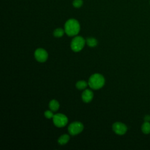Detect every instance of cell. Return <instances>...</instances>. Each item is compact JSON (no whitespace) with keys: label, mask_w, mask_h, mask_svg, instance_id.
<instances>
[{"label":"cell","mask_w":150,"mask_h":150,"mask_svg":"<svg viewBox=\"0 0 150 150\" xmlns=\"http://www.w3.org/2000/svg\"><path fill=\"white\" fill-rule=\"evenodd\" d=\"M53 121L54 124L57 127H64L67 122V117L63 114H56L54 115L53 117Z\"/></svg>","instance_id":"cell-4"},{"label":"cell","mask_w":150,"mask_h":150,"mask_svg":"<svg viewBox=\"0 0 150 150\" xmlns=\"http://www.w3.org/2000/svg\"><path fill=\"white\" fill-rule=\"evenodd\" d=\"M65 30H64L62 28H57L53 32V35L56 38H60L62 37L64 33Z\"/></svg>","instance_id":"cell-13"},{"label":"cell","mask_w":150,"mask_h":150,"mask_svg":"<svg viewBox=\"0 0 150 150\" xmlns=\"http://www.w3.org/2000/svg\"><path fill=\"white\" fill-rule=\"evenodd\" d=\"M86 42L87 43L88 46H89L90 47H91L96 46L98 43L97 40L94 38H87L86 39Z\"/></svg>","instance_id":"cell-12"},{"label":"cell","mask_w":150,"mask_h":150,"mask_svg":"<svg viewBox=\"0 0 150 150\" xmlns=\"http://www.w3.org/2000/svg\"><path fill=\"white\" fill-rule=\"evenodd\" d=\"M86 40L81 36H76L71 42V48L74 52H79L84 47Z\"/></svg>","instance_id":"cell-3"},{"label":"cell","mask_w":150,"mask_h":150,"mask_svg":"<svg viewBox=\"0 0 150 150\" xmlns=\"http://www.w3.org/2000/svg\"><path fill=\"white\" fill-rule=\"evenodd\" d=\"M69 139H70V137L68 135L64 134L59 137L57 142L60 145H64V144H66L69 141Z\"/></svg>","instance_id":"cell-11"},{"label":"cell","mask_w":150,"mask_h":150,"mask_svg":"<svg viewBox=\"0 0 150 150\" xmlns=\"http://www.w3.org/2000/svg\"><path fill=\"white\" fill-rule=\"evenodd\" d=\"M45 116L47 118H53L54 115L53 114V112H52V111H50V110H47V111H46L45 112Z\"/></svg>","instance_id":"cell-16"},{"label":"cell","mask_w":150,"mask_h":150,"mask_svg":"<svg viewBox=\"0 0 150 150\" xmlns=\"http://www.w3.org/2000/svg\"><path fill=\"white\" fill-rule=\"evenodd\" d=\"M82 100L85 103H89L91 101L93 97V93L89 89L85 90L82 93Z\"/></svg>","instance_id":"cell-8"},{"label":"cell","mask_w":150,"mask_h":150,"mask_svg":"<svg viewBox=\"0 0 150 150\" xmlns=\"http://www.w3.org/2000/svg\"><path fill=\"white\" fill-rule=\"evenodd\" d=\"M141 129L143 133L148 134L150 133V122L149 121H145L142 125Z\"/></svg>","instance_id":"cell-10"},{"label":"cell","mask_w":150,"mask_h":150,"mask_svg":"<svg viewBox=\"0 0 150 150\" xmlns=\"http://www.w3.org/2000/svg\"><path fill=\"white\" fill-rule=\"evenodd\" d=\"M144 120L145 121H150V116L149 115H146L144 118Z\"/></svg>","instance_id":"cell-17"},{"label":"cell","mask_w":150,"mask_h":150,"mask_svg":"<svg viewBox=\"0 0 150 150\" xmlns=\"http://www.w3.org/2000/svg\"><path fill=\"white\" fill-rule=\"evenodd\" d=\"M80 24L74 19H70L66 21L64 25V30L66 33L70 36L76 35L80 31Z\"/></svg>","instance_id":"cell-1"},{"label":"cell","mask_w":150,"mask_h":150,"mask_svg":"<svg viewBox=\"0 0 150 150\" xmlns=\"http://www.w3.org/2000/svg\"><path fill=\"white\" fill-rule=\"evenodd\" d=\"M113 131L118 135H123L125 134L127 131V126L120 122H116L112 125Z\"/></svg>","instance_id":"cell-7"},{"label":"cell","mask_w":150,"mask_h":150,"mask_svg":"<svg viewBox=\"0 0 150 150\" xmlns=\"http://www.w3.org/2000/svg\"><path fill=\"white\" fill-rule=\"evenodd\" d=\"M83 5L82 0H74L73 2V5L75 8H80Z\"/></svg>","instance_id":"cell-15"},{"label":"cell","mask_w":150,"mask_h":150,"mask_svg":"<svg viewBox=\"0 0 150 150\" xmlns=\"http://www.w3.org/2000/svg\"><path fill=\"white\" fill-rule=\"evenodd\" d=\"M49 108L52 111H57L59 108V103L56 100H52L49 103Z\"/></svg>","instance_id":"cell-9"},{"label":"cell","mask_w":150,"mask_h":150,"mask_svg":"<svg viewBox=\"0 0 150 150\" xmlns=\"http://www.w3.org/2000/svg\"><path fill=\"white\" fill-rule=\"evenodd\" d=\"M105 83L104 77L100 74L95 73L90 76L88 80L89 86L95 90L101 88Z\"/></svg>","instance_id":"cell-2"},{"label":"cell","mask_w":150,"mask_h":150,"mask_svg":"<svg viewBox=\"0 0 150 150\" xmlns=\"http://www.w3.org/2000/svg\"><path fill=\"white\" fill-rule=\"evenodd\" d=\"M76 86L79 90H83V89L86 88V87L87 86V83L85 81L81 80V81H79L76 83Z\"/></svg>","instance_id":"cell-14"},{"label":"cell","mask_w":150,"mask_h":150,"mask_svg":"<svg viewBox=\"0 0 150 150\" xmlns=\"http://www.w3.org/2000/svg\"><path fill=\"white\" fill-rule=\"evenodd\" d=\"M35 57L37 61L39 62H45L47 59L48 54L45 49L39 48L35 50Z\"/></svg>","instance_id":"cell-6"},{"label":"cell","mask_w":150,"mask_h":150,"mask_svg":"<svg viewBox=\"0 0 150 150\" xmlns=\"http://www.w3.org/2000/svg\"><path fill=\"white\" fill-rule=\"evenodd\" d=\"M84 128L83 125L80 122L76 121L71 123L69 127H68V131L70 135H75L79 133H80Z\"/></svg>","instance_id":"cell-5"}]
</instances>
